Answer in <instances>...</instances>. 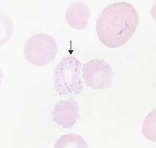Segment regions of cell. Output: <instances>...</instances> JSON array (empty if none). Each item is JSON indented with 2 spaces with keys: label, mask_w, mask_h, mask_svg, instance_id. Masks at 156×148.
Wrapping results in <instances>:
<instances>
[{
  "label": "cell",
  "mask_w": 156,
  "mask_h": 148,
  "mask_svg": "<svg viewBox=\"0 0 156 148\" xmlns=\"http://www.w3.org/2000/svg\"><path fill=\"white\" fill-rule=\"evenodd\" d=\"M82 73L85 84L92 89H107L112 83V69L103 59H92L85 63Z\"/></svg>",
  "instance_id": "cell-4"
},
{
  "label": "cell",
  "mask_w": 156,
  "mask_h": 148,
  "mask_svg": "<svg viewBox=\"0 0 156 148\" xmlns=\"http://www.w3.org/2000/svg\"><path fill=\"white\" fill-rule=\"evenodd\" d=\"M80 118L78 103L73 99L61 100L52 112V120L59 127L68 128L73 127Z\"/></svg>",
  "instance_id": "cell-5"
},
{
  "label": "cell",
  "mask_w": 156,
  "mask_h": 148,
  "mask_svg": "<svg viewBox=\"0 0 156 148\" xmlns=\"http://www.w3.org/2000/svg\"><path fill=\"white\" fill-rule=\"evenodd\" d=\"M136 9L126 2L110 4L102 10L96 22V32L103 45L117 48L125 45L139 24Z\"/></svg>",
  "instance_id": "cell-1"
},
{
  "label": "cell",
  "mask_w": 156,
  "mask_h": 148,
  "mask_svg": "<svg viewBox=\"0 0 156 148\" xmlns=\"http://www.w3.org/2000/svg\"><path fill=\"white\" fill-rule=\"evenodd\" d=\"M90 18L88 6L82 2H76L70 5L65 13L68 24L73 28L82 30L87 27Z\"/></svg>",
  "instance_id": "cell-6"
},
{
  "label": "cell",
  "mask_w": 156,
  "mask_h": 148,
  "mask_svg": "<svg viewBox=\"0 0 156 148\" xmlns=\"http://www.w3.org/2000/svg\"><path fill=\"white\" fill-rule=\"evenodd\" d=\"M57 54L56 41L47 33L34 34L25 44V58L35 66L42 67L49 64L55 59Z\"/></svg>",
  "instance_id": "cell-3"
},
{
  "label": "cell",
  "mask_w": 156,
  "mask_h": 148,
  "mask_svg": "<svg viewBox=\"0 0 156 148\" xmlns=\"http://www.w3.org/2000/svg\"><path fill=\"white\" fill-rule=\"evenodd\" d=\"M82 63L76 58H62L55 68L54 86L60 95L74 96L84 89L81 76Z\"/></svg>",
  "instance_id": "cell-2"
},
{
  "label": "cell",
  "mask_w": 156,
  "mask_h": 148,
  "mask_svg": "<svg viewBox=\"0 0 156 148\" xmlns=\"http://www.w3.org/2000/svg\"><path fill=\"white\" fill-rule=\"evenodd\" d=\"M156 108L146 116L142 127V132L147 140L156 142Z\"/></svg>",
  "instance_id": "cell-8"
},
{
  "label": "cell",
  "mask_w": 156,
  "mask_h": 148,
  "mask_svg": "<svg viewBox=\"0 0 156 148\" xmlns=\"http://www.w3.org/2000/svg\"><path fill=\"white\" fill-rule=\"evenodd\" d=\"M55 148H89V146L84 139L80 135L70 134L62 136L57 140Z\"/></svg>",
  "instance_id": "cell-7"
}]
</instances>
